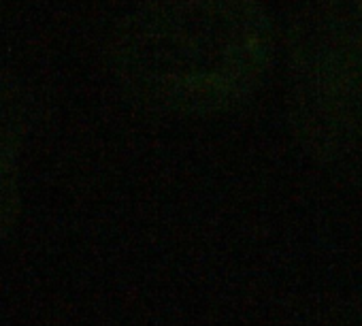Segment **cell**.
Here are the masks:
<instances>
[{
  "label": "cell",
  "mask_w": 362,
  "mask_h": 326,
  "mask_svg": "<svg viewBox=\"0 0 362 326\" xmlns=\"http://www.w3.org/2000/svg\"><path fill=\"white\" fill-rule=\"evenodd\" d=\"M273 39L256 0H143L115 26L109 60L141 105L205 115L256 92L273 60Z\"/></svg>",
  "instance_id": "obj_1"
},
{
  "label": "cell",
  "mask_w": 362,
  "mask_h": 326,
  "mask_svg": "<svg viewBox=\"0 0 362 326\" xmlns=\"http://www.w3.org/2000/svg\"><path fill=\"white\" fill-rule=\"evenodd\" d=\"M290 58L303 143L362 190V0H305Z\"/></svg>",
  "instance_id": "obj_2"
},
{
  "label": "cell",
  "mask_w": 362,
  "mask_h": 326,
  "mask_svg": "<svg viewBox=\"0 0 362 326\" xmlns=\"http://www.w3.org/2000/svg\"><path fill=\"white\" fill-rule=\"evenodd\" d=\"M26 117L20 92L0 81V239L7 237L20 216V149Z\"/></svg>",
  "instance_id": "obj_3"
}]
</instances>
